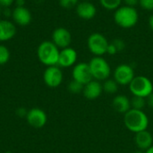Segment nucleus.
Here are the masks:
<instances>
[{
    "mask_svg": "<svg viewBox=\"0 0 153 153\" xmlns=\"http://www.w3.org/2000/svg\"><path fill=\"white\" fill-rule=\"evenodd\" d=\"M114 22L123 29L134 27L139 21V13L135 7L121 5L114 12Z\"/></svg>",
    "mask_w": 153,
    "mask_h": 153,
    "instance_id": "obj_1",
    "label": "nucleus"
},
{
    "mask_svg": "<svg viewBox=\"0 0 153 153\" xmlns=\"http://www.w3.org/2000/svg\"><path fill=\"white\" fill-rule=\"evenodd\" d=\"M124 123L129 131L136 134L147 130L149 126V118L143 110L131 108L125 114Z\"/></svg>",
    "mask_w": 153,
    "mask_h": 153,
    "instance_id": "obj_2",
    "label": "nucleus"
},
{
    "mask_svg": "<svg viewBox=\"0 0 153 153\" xmlns=\"http://www.w3.org/2000/svg\"><path fill=\"white\" fill-rule=\"evenodd\" d=\"M59 53V48L52 41L49 40L42 41L39 45L37 49V55L39 62L42 63L47 67L57 65Z\"/></svg>",
    "mask_w": 153,
    "mask_h": 153,
    "instance_id": "obj_3",
    "label": "nucleus"
},
{
    "mask_svg": "<svg viewBox=\"0 0 153 153\" xmlns=\"http://www.w3.org/2000/svg\"><path fill=\"white\" fill-rule=\"evenodd\" d=\"M93 80L104 82L111 74V68L108 61L102 56H94L89 62Z\"/></svg>",
    "mask_w": 153,
    "mask_h": 153,
    "instance_id": "obj_4",
    "label": "nucleus"
},
{
    "mask_svg": "<svg viewBox=\"0 0 153 153\" xmlns=\"http://www.w3.org/2000/svg\"><path fill=\"white\" fill-rule=\"evenodd\" d=\"M128 86L133 96L147 98L153 92V83L152 81L143 75L135 76Z\"/></svg>",
    "mask_w": 153,
    "mask_h": 153,
    "instance_id": "obj_5",
    "label": "nucleus"
},
{
    "mask_svg": "<svg viewBox=\"0 0 153 153\" xmlns=\"http://www.w3.org/2000/svg\"><path fill=\"white\" fill-rule=\"evenodd\" d=\"M108 44L109 42L108 41L107 38L100 32L91 33L87 39L88 48L95 56H102L103 55L107 54Z\"/></svg>",
    "mask_w": 153,
    "mask_h": 153,
    "instance_id": "obj_6",
    "label": "nucleus"
},
{
    "mask_svg": "<svg viewBox=\"0 0 153 153\" xmlns=\"http://www.w3.org/2000/svg\"><path fill=\"white\" fill-rule=\"evenodd\" d=\"M114 80L118 85H129L135 77L134 68L127 64H121L117 65L114 71Z\"/></svg>",
    "mask_w": 153,
    "mask_h": 153,
    "instance_id": "obj_7",
    "label": "nucleus"
},
{
    "mask_svg": "<svg viewBox=\"0 0 153 153\" xmlns=\"http://www.w3.org/2000/svg\"><path fill=\"white\" fill-rule=\"evenodd\" d=\"M64 79L63 72L58 65L48 66L43 74V80L47 86L50 88L58 87Z\"/></svg>",
    "mask_w": 153,
    "mask_h": 153,
    "instance_id": "obj_8",
    "label": "nucleus"
},
{
    "mask_svg": "<svg viewBox=\"0 0 153 153\" xmlns=\"http://www.w3.org/2000/svg\"><path fill=\"white\" fill-rule=\"evenodd\" d=\"M72 76H73V80H75L83 85L87 84L88 82L93 80L89 63H85V62H82L74 65L72 71Z\"/></svg>",
    "mask_w": 153,
    "mask_h": 153,
    "instance_id": "obj_9",
    "label": "nucleus"
},
{
    "mask_svg": "<svg viewBox=\"0 0 153 153\" xmlns=\"http://www.w3.org/2000/svg\"><path fill=\"white\" fill-rule=\"evenodd\" d=\"M58 48H65L70 47L72 42V35L71 32L64 27H58L54 30L52 33V40H51Z\"/></svg>",
    "mask_w": 153,
    "mask_h": 153,
    "instance_id": "obj_10",
    "label": "nucleus"
},
{
    "mask_svg": "<svg viewBox=\"0 0 153 153\" xmlns=\"http://www.w3.org/2000/svg\"><path fill=\"white\" fill-rule=\"evenodd\" d=\"M26 120L30 126L34 128H41L47 124L48 117L45 111L41 108H33L28 111Z\"/></svg>",
    "mask_w": 153,
    "mask_h": 153,
    "instance_id": "obj_11",
    "label": "nucleus"
},
{
    "mask_svg": "<svg viewBox=\"0 0 153 153\" xmlns=\"http://www.w3.org/2000/svg\"><path fill=\"white\" fill-rule=\"evenodd\" d=\"M77 56H78L77 52L74 48L71 47L63 48L60 50V53H59L57 65L63 68L71 67L75 65L77 61Z\"/></svg>",
    "mask_w": 153,
    "mask_h": 153,
    "instance_id": "obj_12",
    "label": "nucleus"
},
{
    "mask_svg": "<svg viewBox=\"0 0 153 153\" xmlns=\"http://www.w3.org/2000/svg\"><path fill=\"white\" fill-rule=\"evenodd\" d=\"M12 18L14 23L20 26H26L30 23L32 16L30 11L25 6H15L12 13Z\"/></svg>",
    "mask_w": 153,
    "mask_h": 153,
    "instance_id": "obj_13",
    "label": "nucleus"
},
{
    "mask_svg": "<svg viewBox=\"0 0 153 153\" xmlns=\"http://www.w3.org/2000/svg\"><path fill=\"white\" fill-rule=\"evenodd\" d=\"M77 15L83 20H91L96 16L97 8L91 1H82L75 7Z\"/></svg>",
    "mask_w": 153,
    "mask_h": 153,
    "instance_id": "obj_14",
    "label": "nucleus"
},
{
    "mask_svg": "<svg viewBox=\"0 0 153 153\" xmlns=\"http://www.w3.org/2000/svg\"><path fill=\"white\" fill-rule=\"evenodd\" d=\"M102 92H103L102 84L100 83V82L96 81V80H92L87 84H85L83 87V91H82L83 96L87 100H90L98 99L101 95Z\"/></svg>",
    "mask_w": 153,
    "mask_h": 153,
    "instance_id": "obj_15",
    "label": "nucleus"
},
{
    "mask_svg": "<svg viewBox=\"0 0 153 153\" xmlns=\"http://www.w3.org/2000/svg\"><path fill=\"white\" fill-rule=\"evenodd\" d=\"M134 143L138 150L146 152L153 145L152 134L147 130L136 133L134 136Z\"/></svg>",
    "mask_w": 153,
    "mask_h": 153,
    "instance_id": "obj_16",
    "label": "nucleus"
},
{
    "mask_svg": "<svg viewBox=\"0 0 153 153\" xmlns=\"http://www.w3.org/2000/svg\"><path fill=\"white\" fill-rule=\"evenodd\" d=\"M16 34L14 23L8 20H0V42L12 39Z\"/></svg>",
    "mask_w": 153,
    "mask_h": 153,
    "instance_id": "obj_17",
    "label": "nucleus"
},
{
    "mask_svg": "<svg viewBox=\"0 0 153 153\" xmlns=\"http://www.w3.org/2000/svg\"><path fill=\"white\" fill-rule=\"evenodd\" d=\"M112 107L117 112L125 115L132 108L131 100L125 95H117L112 100Z\"/></svg>",
    "mask_w": 153,
    "mask_h": 153,
    "instance_id": "obj_18",
    "label": "nucleus"
},
{
    "mask_svg": "<svg viewBox=\"0 0 153 153\" xmlns=\"http://www.w3.org/2000/svg\"><path fill=\"white\" fill-rule=\"evenodd\" d=\"M118 83L114 80V79H107L104 81L102 87H103V91H105L108 94H115L118 91Z\"/></svg>",
    "mask_w": 153,
    "mask_h": 153,
    "instance_id": "obj_19",
    "label": "nucleus"
},
{
    "mask_svg": "<svg viewBox=\"0 0 153 153\" xmlns=\"http://www.w3.org/2000/svg\"><path fill=\"white\" fill-rule=\"evenodd\" d=\"M123 0H100V5L108 11H116L118 7L121 6Z\"/></svg>",
    "mask_w": 153,
    "mask_h": 153,
    "instance_id": "obj_20",
    "label": "nucleus"
},
{
    "mask_svg": "<svg viewBox=\"0 0 153 153\" xmlns=\"http://www.w3.org/2000/svg\"><path fill=\"white\" fill-rule=\"evenodd\" d=\"M130 100H131V108L133 109L143 110L145 108V106L147 105L146 98H143V97L133 96V98Z\"/></svg>",
    "mask_w": 153,
    "mask_h": 153,
    "instance_id": "obj_21",
    "label": "nucleus"
},
{
    "mask_svg": "<svg viewBox=\"0 0 153 153\" xmlns=\"http://www.w3.org/2000/svg\"><path fill=\"white\" fill-rule=\"evenodd\" d=\"M83 87H84L83 84L80 83L79 82H77V81H75V80H72V81L69 82V84H68V91H69L71 93L78 94V93L82 92Z\"/></svg>",
    "mask_w": 153,
    "mask_h": 153,
    "instance_id": "obj_22",
    "label": "nucleus"
},
{
    "mask_svg": "<svg viewBox=\"0 0 153 153\" xmlns=\"http://www.w3.org/2000/svg\"><path fill=\"white\" fill-rule=\"evenodd\" d=\"M10 59V51L4 45L0 44V65H5Z\"/></svg>",
    "mask_w": 153,
    "mask_h": 153,
    "instance_id": "obj_23",
    "label": "nucleus"
},
{
    "mask_svg": "<svg viewBox=\"0 0 153 153\" xmlns=\"http://www.w3.org/2000/svg\"><path fill=\"white\" fill-rule=\"evenodd\" d=\"M79 0H59V4L64 9H73L77 6Z\"/></svg>",
    "mask_w": 153,
    "mask_h": 153,
    "instance_id": "obj_24",
    "label": "nucleus"
},
{
    "mask_svg": "<svg viewBox=\"0 0 153 153\" xmlns=\"http://www.w3.org/2000/svg\"><path fill=\"white\" fill-rule=\"evenodd\" d=\"M141 8L146 11H153V0H139Z\"/></svg>",
    "mask_w": 153,
    "mask_h": 153,
    "instance_id": "obj_25",
    "label": "nucleus"
},
{
    "mask_svg": "<svg viewBox=\"0 0 153 153\" xmlns=\"http://www.w3.org/2000/svg\"><path fill=\"white\" fill-rule=\"evenodd\" d=\"M112 43L114 44V46L116 47L117 52H121L126 48V42L121 39H116L112 41Z\"/></svg>",
    "mask_w": 153,
    "mask_h": 153,
    "instance_id": "obj_26",
    "label": "nucleus"
},
{
    "mask_svg": "<svg viewBox=\"0 0 153 153\" xmlns=\"http://www.w3.org/2000/svg\"><path fill=\"white\" fill-rule=\"evenodd\" d=\"M117 53V50L116 48V47L114 46V44L112 42H110L108 44V49H107V54L110 55V56H114Z\"/></svg>",
    "mask_w": 153,
    "mask_h": 153,
    "instance_id": "obj_27",
    "label": "nucleus"
},
{
    "mask_svg": "<svg viewBox=\"0 0 153 153\" xmlns=\"http://www.w3.org/2000/svg\"><path fill=\"white\" fill-rule=\"evenodd\" d=\"M15 0H0V6L2 8H7L10 7Z\"/></svg>",
    "mask_w": 153,
    "mask_h": 153,
    "instance_id": "obj_28",
    "label": "nucleus"
},
{
    "mask_svg": "<svg viewBox=\"0 0 153 153\" xmlns=\"http://www.w3.org/2000/svg\"><path fill=\"white\" fill-rule=\"evenodd\" d=\"M123 3L125 4V5L135 7L137 4H139V0H123Z\"/></svg>",
    "mask_w": 153,
    "mask_h": 153,
    "instance_id": "obj_29",
    "label": "nucleus"
},
{
    "mask_svg": "<svg viewBox=\"0 0 153 153\" xmlns=\"http://www.w3.org/2000/svg\"><path fill=\"white\" fill-rule=\"evenodd\" d=\"M27 113H28V111H27L24 108H19L16 110V114H17V116L20 117H26Z\"/></svg>",
    "mask_w": 153,
    "mask_h": 153,
    "instance_id": "obj_30",
    "label": "nucleus"
},
{
    "mask_svg": "<svg viewBox=\"0 0 153 153\" xmlns=\"http://www.w3.org/2000/svg\"><path fill=\"white\" fill-rule=\"evenodd\" d=\"M146 103L147 106L151 108H153V92L151 93L147 98H146Z\"/></svg>",
    "mask_w": 153,
    "mask_h": 153,
    "instance_id": "obj_31",
    "label": "nucleus"
},
{
    "mask_svg": "<svg viewBox=\"0 0 153 153\" xmlns=\"http://www.w3.org/2000/svg\"><path fill=\"white\" fill-rule=\"evenodd\" d=\"M12 13H13V10H11L10 7L4 8L3 12H2V13H3L4 16H6V17H10V16L12 17Z\"/></svg>",
    "mask_w": 153,
    "mask_h": 153,
    "instance_id": "obj_32",
    "label": "nucleus"
},
{
    "mask_svg": "<svg viewBox=\"0 0 153 153\" xmlns=\"http://www.w3.org/2000/svg\"><path fill=\"white\" fill-rule=\"evenodd\" d=\"M16 6H24L25 5V0H15L14 1Z\"/></svg>",
    "mask_w": 153,
    "mask_h": 153,
    "instance_id": "obj_33",
    "label": "nucleus"
},
{
    "mask_svg": "<svg viewBox=\"0 0 153 153\" xmlns=\"http://www.w3.org/2000/svg\"><path fill=\"white\" fill-rule=\"evenodd\" d=\"M149 26H150V28L153 30V13L150 16V18H149Z\"/></svg>",
    "mask_w": 153,
    "mask_h": 153,
    "instance_id": "obj_34",
    "label": "nucleus"
},
{
    "mask_svg": "<svg viewBox=\"0 0 153 153\" xmlns=\"http://www.w3.org/2000/svg\"><path fill=\"white\" fill-rule=\"evenodd\" d=\"M145 153H153V145L150 148V149H148V150L145 152Z\"/></svg>",
    "mask_w": 153,
    "mask_h": 153,
    "instance_id": "obj_35",
    "label": "nucleus"
},
{
    "mask_svg": "<svg viewBox=\"0 0 153 153\" xmlns=\"http://www.w3.org/2000/svg\"><path fill=\"white\" fill-rule=\"evenodd\" d=\"M133 153H145V152L142 150H137V151H134Z\"/></svg>",
    "mask_w": 153,
    "mask_h": 153,
    "instance_id": "obj_36",
    "label": "nucleus"
},
{
    "mask_svg": "<svg viewBox=\"0 0 153 153\" xmlns=\"http://www.w3.org/2000/svg\"><path fill=\"white\" fill-rule=\"evenodd\" d=\"M2 12H3V10H2V7L0 6V16H1V14H2Z\"/></svg>",
    "mask_w": 153,
    "mask_h": 153,
    "instance_id": "obj_37",
    "label": "nucleus"
},
{
    "mask_svg": "<svg viewBox=\"0 0 153 153\" xmlns=\"http://www.w3.org/2000/svg\"><path fill=\"white\" fill-rule=\"evenodd\" d=\"M82 1H91V0H82Z\"/></svg>",
    "mask_w": 153,
    "mask_h": 153,
    "instance_id": "obj_38",
    "label": "nucleus"
}]
</instances>
